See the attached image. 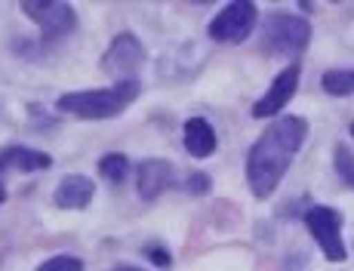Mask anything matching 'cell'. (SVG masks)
<instances>
[{"label": "cell", "mask_w": 354, "mask_h": 271, "mask_svg": "<svg viewBox=\"0 0 354 271\" xmlns=\"http://www.w3.org/2000/svg\"><path fill=\"white\" fill-rule=\"evenodd\" d=\"M305 136H308L305 118H281L256 139L247 158V179L256 198H271V191L281 185L283 173L290 169L296 151L302 148Z\"/></svg>", "instance_id": "1"}, {"label": "cell", "mask_w": 354, "mask_h": 271, "mask_svg": "<svg viewBox=\"0 0 354 271\" xmlns=\"http://www.w3.org/2000/svg\"><path fill=\"white\" fill-rule=\"evenodd\" d=\"M136 96H139V84L129 77V80H120V84L108 86V90L65 93V96L59 99V111L74 114V118H86V120H105V118L120 114Z\"/></svg>", "instance_id": "2"}, {"label": "cell", "mask_w": 354, "mask_h": 271, "mask_svg": "<svg viewBox=\"0 0 354 271\" xmlns=\"http://www.w3.org/2000/svg\"><path fill=\"white\" fill-rule=\"evenodd\" d=\"M311 37V25L299 16H290V12H274V16L265 19L262 28V46L274 56H296L308 46Z\"/></svg>", "instance_id": "3"}, {"label": "cell", "mask_w": 354, "mask_h": 271, "mask_svg": "<svg viewBox=\"0 0 354 271\" xmlns=\"http://www.w3.org/2000/svg\"><path fill=\"white\" fill-rule=\"evenodd\" d=\"M305 225L315 234V241L321 243L324 256L330 262L345 259V243H342V216L330 207H315L305 213Z\"/></svg>", "instance_id": "4"}, {"label": "cell", "mask_w": 354, "mask_h": 271, "mask_svg": "<svg viewBox=\"0 0 354 271\" xmlns=\"http://www.w3.org/2000/svg\"><path fill=\"white\" fill-rule=\"evenodd\" d=\"M256 25V6L250 0H234L209 22V37L219 44H241Z\"/></svg>", "instance_id": "5"}, {"label": "cell", "mask_w": 354, "mask_h": 271, "mask_svg": "<svg viewBox=\"0 0 354 271\" xmlns=\"http://www.w3.org/2000/svg\"><path fill=\"white\" fill-rule=\"evenodd\" d=\"M22 10L37 22V28L44 31V37H62V34L74 31L77 16L68 3H53V0H25Z\"/></svg>", "instance_id": "6"}, {"label": "cell", "mask_w": 354, "mask_h": 271, "mask_svg": "<svg viewBox=\"0 0 354 271\" xmlns=\"http://www.w3.org/2000/svg\"><path fill=\"white\" fill-rule=\"evenodd\" d=\"M142 62V44L133 37V34H120V37L111 40V46H108L105 59H102V68H105L108 74H114L120 80H129L127 74H133L136 68Z\"/></svg>", "instance_id": "7"}, {"label": "cell", "mask_w": 354, "mask_h": 271, "mask_svg": "<svg viewBox=\"0 0 354 271\" xmlns=\"http://www.w3.org/2000/svg\"><path fill=\"white\" fill-rule=\"evenodd\" d=\"M296 86H299V68L296 65L283 68V71L274 77V84L268 86V93L253 105V118H274V114L292 99Z\"/></svg>", "instance_id": "8"}, {"label": "cell", "mask_w": 354, "mask_h": 271, "mask_svg": "<svg viewBox=\"0 0 354 271\" xmlns=\"http://www.w3.org/2000/svg\"><path fill=\"white\" fill-rule=\"evenodd\" d=\"M176 185V169L167 160H145L139 167V194L145 200H154L160 191Z\"/></svg>", "instance_id": "9"}, {"label": "cell", "mask_w": 354, "mask_h": 271, "mask_svg": "<svg viewBox=\"0 0 354 271\" xmlns=\"http://www.w3.org/2000/svg\"><path fill=\"white\" fill-rule=\"evenodd\" d=\"M93 179H86V176H68V179L59 182V188H56V207H62V209H84L86 203L93 200Z\"/></svg>", "instance_id": "10"}, {"label": "cell", "mask_w": 354, "mask_h": 271, "mask_svg": "<svg viewBox=\"0 0 354 271\" xmlns=\"http://www.w3.org/2000/svg\"><path fill=\"white\" fill-rule=\"evenodd\" d=\"M53 164L50 154L34 151V148H6L0 154V169H19V173H34V169H46Z\"/></svg>", "instance_id": "11"}, {"label": "cell", "mask_w": 354, "mask_h": 271, "mask_svg": "<svg viewBox=\"0 0 354 271\" xmlns=\"http://www.w3.org/2000/svg\"><path fill=\"white\" fill-rule=\"evenodd\" d=\"M185 148L192 158H209L216 151V133L203 118H192L185 124Z\"/></svg>", "instance_id": "12"}, {"label": "cell", "mask_w": 354, "mask_h": 271, "mask_svg": "<svg viewBox=\"0 0 354 271\" xmlns=\"http://www.w3.org/2000/svg\"><path fill=\"white\" fill-rule=\"evenodd\" d=\"M324 90L330 96H348V93H354V71H326Z\"/></svg>", "instance_id": "13"}, {"label": "cell", "mask_w": 354, "mask_h": 271, "mask_svg": "<svg viewBox=\"0 0 354 271\" xmlns=\"http://www.w3.org/2000/svg\"><path fill=\"white\" fill-rule=\"evenodd\" d=\"M99 173L105 176L108 182H124L129 173V164L124 154H105V158L99 160Z\"/></svg>", "instance_id": "14"}, {"label": "cell", "mask_w": 354, "mask_h": 271, "mask_svg": "<svg viewBox=\"0 0 354 271\" xmlns=\"http://www.w3.org/2000/svg\"><path fill=\"white\" fill-rule=\"evenodd\" d=\"M336 169H339V176H342L345 185L354 188V154L345 145L336 148Z\"/></svg>", "instance_id": "15"}, {"label": "cell", "mask_w": 354, "mask_h": 271, "mask_svg": "<svg viewBox=\"0 0 354 271\" xmlns=\"http://www.w3.org/2000/svg\"><path fill=\"white\" fill-rule=\"evenodd\" d=\"M37 271H84V262L74 259V256H53Z\"/></svg>", "instance_id": "16"}, {"label": "cell", "mask_w": 354, "mask_h": 271, "mask_svg": "<svg viewBox=\"0 0 354 271\" xmlns=\"http://www.w3.org/2000/svg\"><path fill=\"white\" fill-rule=\"evenodd\" d=\"M148 256H151V262H154V265H160V268H167V265H169V253H167V250L151 247V250H148Z\"/></svg>", "instance_id": "17"}, {"label": "cell", "mask_w": 354, "mask_h": 271, "mask_svg": "<svg viewBox=\"0 0 354 271\" xmlns=\"http://www.w3.org/2000/svg\"><path fill=\"white\" fill-rule=\"evenodd\" d=\"M188 188H192V191H203V188H207V179H203V176H197V179H188Z\"/></svg>", "instance_id": "18"}, {"label": "cell", "mask_w": 354, "mask_h": 271, "mask_svg": "<svg viewBox=\"0 0 354 271\" xmlns=\"http://www.w3.org/2000/svg\"><path fill=\"white\" fill-rule=\"evenodd\" d=\"M3 200H6V188L0 185V203H3Z\"/></svg>", "instance_id": "19"}, {"label": "cell", "mask_w": 354, "mask_h": 271, "mask_svg": "<svg viewBox=\"0 0 354 271\" xmlns=\"http://www.w3.org/2000/svg\"><path fill=\"white\" fill-rule=\"evenodd\" d=\"M118 271H136V268H129V265H120Z\"/></svg>", "instance_id": "20"}, {"label": "cell", "mask_w": 354, "mask_h": 271, "mask_svg": "<svg viewBox=\"0 0 354 271\" xmlns=\"http://www.w3.org/2000/svg\"><path fill=\"white\" fill-rule=\"evenodd\" d=\"M351 136H354V124H351Z\"/></svg>", "instance_id": "21"}]
</instances>
